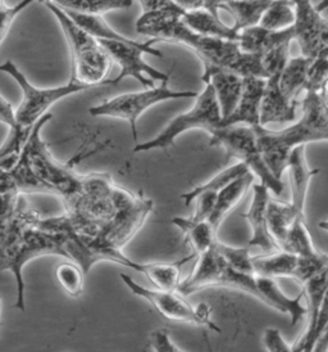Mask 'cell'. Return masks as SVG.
Here are the masks:
<instances>
[{
  "label": "cell",
  "instance_id": "obj_1",
  "mask_svg": "<svg viewBox=\"0 0 328 352\" xmlns=\"http://www.w3.org/2000/svg\"><path fill=\"white\" fill-rule=\"evenodd\" d=\"M53 118L47 113L34 127L25 149L40 180L48 186L50 195L59 197L75 229L93 236L97 228L116 212L115 183L109 174H78L57 161L41 139V129Z\"/></svg>",
  "mask_w": 328,
  "mask_h": 352
},
{
  "label": "cell",
  "instance_id": "obj_2",
  "mask_svg": "<svg viewBox=\"0 0 328 352\" xmlns=\"http://www.w3.org/2000/svg\"><path fill=\"white\" fill-rule=\"evenodd\" d=\"M304 93L303 116L299 122L283 130H268L261 125L253 127L261 156L277 179L285 173L294 148L328 140V107L323 93L313 90Z\"/></svg>",
  "mask_w": 328,
  "mask_h": 352
},
{
  "label": "cell",
  "instance_id": "obj_3",
  "mask_svg": "<svg viewBox=\"0 0 328 352\" xmlns=\"http://www.w3.org/2000/svg\"><path fill=\"white\" fill-rule=\"evenodd\" d=\"M185 12L162 10L143 13L136 22V31L158 41L165 40L189 47L203 62V76L214 69H226L231 72L242 54L237 41L204 36L195 32L181 19Z\"/></svg>",
  "mask_w": 328,
  "mask_h": 352
},
{
  "label": "cell",
  "instance_id": "obj_4",
  "mask_svg": "<svg viewBox=\"0 0 328 352\" xmlns=\"http://www.w3.org/2000/svg\"><path fill=\"white\" fill-rule=\"evenodd\" d=\"M0 71L14 78L23 93L21 106L14 111V122L10 127V134L0 147V166L8 168L17 161L34 127L48 113L49 108L60 99L67 98L72 94L91 89V87L81 84L75 78H71L69 82L63 87L36 88L12 60L4 62L0 66Z\"/></svg>",
  "mask_w": 328,
  "mask_h": 352
},
{
  "label": "cell",
  "instance_id": "obj_5",
  "mask_svg": "<svg viewBox=\"0 0 328 352\" xmlns=\"http://www.w3.org/2000/svg\"><path fill=\"white\" fill-rule=\"evenodd\" d=\"M45 6L59 21L73 59V75L81 84H86L91 88L106 85V78L112 59L106 50L102 47L99 40L91 36L87 31L78 26L67 13L54 3H45Z\"/></svg>",
  "mask_w": 328,
  "mask_h": 352
},
{
  "label": "cell",
  "instance_id": "obj_6",
  "mask_svg": "<svg viewBox=\"0 0 328 352\" xmlns=\"http://www.w3.org/2000/svg\"><path fill=\"white\" fill-rule=\"evenodd\" d=\"M113 197L115 215L99 226L93 236L86 235L89 242L100 250H122L144 226L154 208L152 199L134 195L122 186H115Z\"/></svg>",
  "mask_w": 328,
  "mask_h": 352
},
{
  "label": "cell",
  "instance_id": "obj_7",
  "mask_svg": "<svg viewBox=\"0 0 328 352\" xmlns=\"http://www.w3.org/2000/svg\"><path fill=\"white\" fill-rule=\"evenodd\" d=\"M221 125L222 116L214 89L211 84H205V89L202 94H198L196 102L189 112L176 116L154 139L145 143H137L134 148V152L139 153L153 149H167L174 146V140L181 134H184L185 131L202 129L212 134Z\"/></svg>",
  "mask_w": 328,
  "mask_h": 352
},
{
  "label": "cell",
  "instance_id": "obj_8",
  "mask_svg": "<svg viewBox=\"0 0 328 352\" xmlns=\"http://www.w3.org/2000/svg\"><path fill=\"white\" fill-rule=\"evenodd\" d=\"M156 41V39L149 40L145 43H139L132 39L126 41L99 40L112 62H116L121 67L119 75L113 80H106V85H117L127 78H135L145 89L154 88V81L168 82L169 75L152 67L143 59L145 53L159 58L163 57L161 50L153 48V44Z\"/></svg>",
  "mask_w": 328,
  "mask_h": 352
},
{
  "label": "cell",
  "instance_id": "obj_9",
  "mask_svg": "<svg viewBox=\"0 0 328 352\" xmlns=\"http://www.w3.org/2000/svg\"><path fill=\"white\" fill-rule=\"evenodd\" d=\"M209 144L224 148L229 157H235L249 167L253 174L259 176L261 184L267 186L276 196L282 193L283 183L273 175L270 167L267 166L253 127L248 125L220 127L213 131Z\"/></svg>",
  "mask_w": 328,
  "mask_h": 352
},
{
  "label": "cell",
  "instance_id": "obj_10",
  "mask_svg": "<svg viewBox=\"0 0 328 352\" xmlns=\"http://www.w3.org/2000/svg\"><path fill=\"white\" fill-rule=\"evenodd\" d=\"M168 82H162L161 87L146 88L143 91L127 93L115 98L108 99L106 102L90 108L89 112L94 118H112L125 120L132 131L135 143L137 140V120L146 109L155 104L172 100V99L196 98L198 93L195 91H176L167 87Z\"/></svg>",
  "mask_w": 328,
  "mask_h": 352
},
{
  "label": "cell",
  "instance_id": "obj_11",
  "mask_svg": "<svg viewBox=\"0 0 328 352\" xmlns=\"http://www.w3.org/2000/svg\"><path fill=\"white\" fill-rule=\"evenodd\" d=\"M121 279L128 287L132 294L143 297L152 303L165 319L180 323H191L196 325H205L214 332H221L211 318V310L207 303H200L196 307L191 306L185 300L184 294L178 291H163V289H149L136 283L135 280L127 274H121Z\"/></svg>",
  "mask_w": 328,
  "mask_h": 352
},
{
  "label": "cell",
  "instance_id": "obj_12",
  "mask_svg": "<svg viewBox=\"0 0 328 352\" xmlns=\"http://www.w3.org/2000/svg\"><path fill=\"white\" fill-rule=\"evenodd\" d=\"M295 22L294 40L298 41L301 56L308 58L328 57V21L313 7L310 0H294Z\"/></svg>",
  "mask_w": 328,
  "mask_h": 352
},
{
  "label": "cell",
  "instance_id": "obj_13",
  "mask_svg": "<svg viewBox=\"0 0 328 352\" xmlns=\"http://www.w3.org/2000/svg\"><path fill=\"white\" fill-rule=\"evenodd\" d=\"M7 192H17L20 195H50L48 186L36 175L25 148H22L20 156L12 166L8 168L0 166V193Z\"/></svg>",
  "mask_w": 328,
  "mask_h": 352
},
{
  "label": "cell",
  "instance_id": "obj_14",
  "mask_svg": "<svg viewBox=\"0 0 328 352\" xmlns=\"http://www.w3.org/2000/svg\"><path fill=\"white\" fill-rule=\"evenodd\" d=\"M270 189L264 184L253 186V201L244 219L248 220L251 228V239L248 245L261 247L266 254L279 251L280 247L273 241L267 224V205L270 201Z\"/></svg>",
  "mask_w": 328,
  "mask_h": 352
},
{
  "label": "cell",
  "instance_id": "obj_15",
  "mask_svg": "<svg viewBox=\"0 0 328 352\" xmlns=\"http://www.w3.org/2000/svg\"><path fill=\"white\" fill-rule=\"evenodd\" d=\"M267 78H244L242 97L231 115L222 121L223 126L245 124L255 127L261 125V103Z\"/></svg>",
  "mask_w": 328,
  "mask_h": 352
},
{
  "label": "cell",
  "instance_id": "obj_16",
  "mask_svg": "<svg viewBox=\"0 0 328 352\" xmlns=\"http://www.w3.org/2000/svg\"><path fill=\"white\" fill-rule=\"evenodd\" d=\"M226 260L214 248H209L204 254H199V261L194 269L193 274L178 284L177 291L185 297L209 287H220Z\"/></svg>",
  "mask_w": 328,
  "mask_h": 352
},
{
  "label": "cell",
  "instance_id": "obj_17",
  "mask_svg": "<svg viewBox=\"0 0 328 352\" xmlns=\"http://www.w3.org/2000/svg\"><path fill=\"white\" fill-rule=\"evenodd\" d=\"M279 78L280 75H274L266 80L261 103V126L291 122L296 118L298 100H291L283 96Z\"/></svg>",
  "mask_w": 328,
  "mask_h": 352
},
{
  "label": "cell",
  "instance_id": "obj_18",
  "mask_svg": "<svg viewBox=\"0 0 328 352\" xmlns=\"http://www.w3.org/2000/svg\"><path fill=\"white\" fill-rule=\"evenodd\" d=\"M303 285L304 297L307 298L308 327L305 333L298 340V342L292 346V351H312L320 305L328 288V266L318 274L312 276Z\"/></svg>",
  "mask_w": 328,
  "mask_h": 352
},
{
  "label": "cell",
  "instance_id": "obj_19",
  "mask_svg": "<svg viewBox=\"0 0 328 352\" xmlns=\"http://www.w3.org/2000/svg\"><path fill=\"white\" fill-rule=\"evenodd\" d=\"M286 170H289L291 190H292L291 204L298 210L299 214L305 215L304 210H305L309 184H310V180L320 173V170L319 168L312 170L308 166L307 157H305V146H299L291 151Z\"/></svg>",
  "mask_w": 328,
  "mask_h": 352
},
{
  "label": "cell",
  "instance_id": "obj_20",
  "mask_svg": "<svg viewBox=\"0 0 328 352\" xmlns=\"http://www.w3.org/2000/svg\"><path fill=\"white\" fill-rule=\"evenodd\" d=\"M202 80L205 84H211L214 89L223 121L231 115L239 103L244 78L226 69H214L211 74L202 76Z\"/></svg>",
  "mask_w": 328,
  "mask_h": 352
},
{
  "label": "cell",
  "instance_id": "obj_21",
  "mask_svg": "<svg viewBox=\"0 0 328 352\" xmlns=\"http://www.w3.org/2000/svg\"><path fill=\"white\" fill-rule=\"evenodd\" d=\"M255 280L258 289L263 296V303L279 310L281 313L289 314L292 319V327L296 325L300 319L308 313L307 306L301 303V300L304 298V292H301L296 298H289L286 294H282L279 284L276 283L273 278L255 275Z\"/></svg>",
  "mask_w": 328,
  "mask_h": 352
},
{
  "label": "cell",
  "instance_id": "obj_22",
  "mask_svg": "<svg viewBox=\"0 0 328 352\" xmlns=\"http://www.w3.org/2000/svg\"><path fill=\"white\" fill-rule=\"evenodd\" d=\"M253 180H254V175L251 171H249L245 175L239 176L237 179L232 180L230 184H227L218 192L212 214L207 220L215 232L222 224L226 216L229 215L232 210L239 205V202L248 193V190L250 189L251 184H253Z\"/></svg>",
  "mask_w": 328,
  "mask_h": 352
},
{
  "label": "cell",
  "instance_id": "obj_23",
  "mask_svg": "<svg viewBox=\"0 0 328 352\" xmlns=\"http://www.w3.org/2000/svg\"><path fill=\"white\" fill-rule=\"evenodd\" d=\"M292 40H294L292 26L281 31H272L257 25L253 28L242 30L237 44L242 52L264 54L270 48Z\"/></svg>",
  "mask_w": 328,
  "mask_h": 352
},
{
  "label": "cell",
  "instance_id": "obj_24",
  "mask_svg": "<svg viewBox=\"0 0 328 352\" xmlns=\"http://www.w3.org/2000/svg\"><path fill=\"white\" fill-rule=\"evenodd\" d=\"M181 19L190 29L204 36L233 40V41L239 40L240 32L233 29V26L230 28L224 25L220 19V16L213 14L209 10H186Z\"/></svg>",
  "mask_w": 328,
  "mask_h": 352
},
{
  "label": "cell",
  "instance_id": "obj_25",
  "mask_svg": "<svg viewBox=\"0 0 328 352\" xmlns=\"http://www.w3.org/2000/svg\"><path fill=\"white\" fill-rule=\"evenodd\" d=\"M299 257L288 251L279 250L264 256L251 258L254 275L267 278H294Z\"/></svg>",
  "mask_w": 328,
  "mask_h": 352
},
{
  "label": "cell",
  "instance_id": "obj_26",
  "mask_svg": "<svg viewBox=\"0 0 328 352\" xmlns=\"http://www.w3.org/2000/svg\"><path fill=\"white\" fill-rule=\"evenodd\" d=\"M298 217H305L298 212L292 204L270 199L267 205V224L273 241L279 247L285 242L290 229Z\"/></svg>",
  "mask_w": 328,
  "mask_h": 352
},
{
  "label": "cell",
  "instance_id": "obj_27",
  "mask_svg": "<svg viewBox=\"0 0 328 352\" xmlns=\"http://www.w3.org/2000/svg\"><path fill=\"white\" fill-rule=\"evenodd\" d=\"M273 0H227L221 10L231 13L235 25L233 29L239 32L244 29L259 25L263 13Z\"/></svg>",
  "mask_w": 328,
  "mask_h": 352
},
{
  "label": "cell",
  "instance_id": "obj_28",
  "mask_svg": "<svg viewBox=\"0 0 328 352\" xmlns=\"http://www.w3.org/2000/svg\"><path fill=\"white\" fill-rule=\"evenodd\" d=\"M312 58L299 56L290 58L279 78L281 91L286 98L296 100V97L305 90L309 65Z\"/></svg>",
  "mask_w": 328,
  "mask_h": 352
},
{
  "label": "cell",
  "instance_id": "obj_29",
  "mask_svg": "<svg viewBox=\"0 0 328 352\" xmlns=\"http://www.w3.org/2000/svg\"><path fill=\"white\" fill-rule=\"evenodd\" d=\"M172 224L177 226L186 238V242L193 247L195 254H202L212 248L217 239V232L207 221H191L189 217H174Z\"/></svg>",
  "mask_w": 328,
  "mask_h": 352
},
{
  "label": "cell",
  "instance_id": "obj_30",
  "mask_svg": "<svg viewBox=\"0 0 328 352\" xmlns=\"http://www.w3.org/2000/svg\"><path fill=\"white\" fill-rule=\"evenodd\" d=\"M196 254L186 256L183 260L176 263H154V264H144L143 274L146 275L150 282L154 284L156 289L163 291H177L180 284L181 266L191 261Z\"/></svg>",
  "mask_w": 328,
  "mask_h": 352
},
{
  "label": "cell",
  "instance_id": "obj_31",
  "mask_svg": "<svg viewBox=\"0 0 328 352\" xmlns=\"http://www.w3.org/2000/svg\"><path fill=\"white\" fill-rule=\"evenodd\" d=\"M39 3H54L59 8L80 14H100L117 10H127L134 0H38Z\"/></svg>",
  "mask_w": 328,
  "mask_h": 352
},
{
  "label": "cell",
  "instance_id": "obj_32",
  "mask_svg": "<svg viewBox=\"0 0 328 352\" xmlns=\"http://www.w3.org/2000/svg\"><path fill=\"white\" fill-rule=\"evenodd\" d=\"M280 250L296 254L299 257H309L318 254V250L313 245L305 217H298L295 220L285 242L281 245Z\"/></svg>",
  "mask_w": 328,
  "mask_h": 352
},
{
  "label": "cell",
  "instance_id": "obj_33",
  "mask_svg": "<svg viewBox=\"0 0 328 352\" xmlns=\"http://www.w3.org/2000/svg\"><path fill=\"white\" fill-rule=\"evenodd\" d=\"M295 22V4L292 0H273L263 13L259 26L272 31L291 28Z\"/></svg>",
  "mask_w": 328,
  "mask_h": 352
},
{
  "label": "cell",
  "instance_id": "obj_34",
  "mask_svg": "<svg viewBox=\"0 0 328 352\" xmlns=\"http://www.w3.org/2000/svg\"><path fill=\"white\" fill-rule=\"evenodd\" d=\"M249 171H250L249 167L244 165L242 162H239V164H236L233 166L223 170L220 174H217L211 182L205 183L203 186H196V188H194L193 190L185 193V195L181 196V199L184 201L185 206H190L195 201V198L199 196V195L207 193V192H209V193H218L224 186L230 184L232 180L237 179L239 176L245 175Z\"/></svg>",
  "mask_w": 328,
  "mask_h": 352
},
{
  "label": "cell",
  "instance_id": "obj_35",
  "mask_svg": "<svg viewBox=\"0 0 328 352\" xmlns=\"http://www.w3.org/2000/svg\"><path fill=\"white\" fill-rule=\"evenodd\" d=\"M220 287L235 288V289H239L242 292H246V294L257 297L259 301L263 302V296H261V291L258 289L255 275L235 270L229 264L226 265V267H224Z\"/></svg>",
  "mask_w": 328,
  "mask_h": 352
},
{
  "label": "cell",
  "instance_id": "obj_36",
  "mask_svg": "<svg viewBox=\"0 0 328 352\" xmlns=\"http://www.w3.org/2000/svg\"><path fill=\"white\" fill-rule=\"evenodd\" d=\"M212 247L222 256L226 263L230 265L232 269L239 270L242 273L254 274L253 263H251L253 256L249 254L248 248H236V247L223 245L218 239L214 241Z\"/></svg>",
  "mask_w": 328,
  "mask_h": 352
},
{
  "label": "cell",
  "instance_id": "obj_37",
  "mask_svg": "<svg viewBox=\"0 0 328 352\" xmlns=\"http://www.w3.org/2000/svg\"><path fill=\"white\" fill-rule=\"evenodd\" d=\"M56 275L62 288L71 297H78L84 291V272L75 263L58 265Z\"/></svg>",
  "mask_w": 328,
  "mask_h": 352
},
{
  "label": "cell",
  "instance_id": "obj_38",
  "mask_svg": "<svg viewBox=\"0 0 328 352\" xmlns=\"http://www.w3.org/2000/svg\"><path fill=\"white\" fill-rule=\"evenodd\" d=\"M290 44L291 41L282 43L261 54V65L267 74V78L280 75L283 67L286 66L290 59Z\"/></svg>",
  "mask_w": 328,
  "mask_h": 352
},
{
  "label": "cell",
  "instance_id": "obj_39",
  "mask_svg": "<svg viewBox=\"0 0 328 352\" xmlns=\"http://www.w3.org/2000/svg\"><path fill=\"white\" fill-rule=\"evenodd\" d=\"M299 257V256H298ZM328 266V254L318 252L309 257H299L294 279L301 284L305 283L312 276L318 274Z\"/></svg>",
  "mask_w": 328,
  "mask_h": 352
},
{
  "label": "cell",
  "instance_id": "obj_40",
  "mask_svg": "<svg viewBox=\"0 0 328 352\" xmlns=\"http://www.w3.org/2000/svg\"><path fill=\"white\" fill-rule=\"evenodd\" d=\"M328 81V57L322 56L312 59L309 65L308 76H307V85L305 90H313L323 93L325 85ZM304 90V91H305Z\"/></svg>",
  "mask_w": 328,
  "mask_h": 352
},
{
  "label": "cell",
  "instance_id": "obj_41",
  "mask_svg": "<svg viewBox=\"0 0 328 352\" xmlns=\"http://www.w3.org/2000/svg\"><path fill=\"white\" fill-rule=\"evenodd\" d=\"M34 0H21L13 7H8L4 4L3 0H0V43L5 38L12 22L20 14L21 12L26 10Z\"/></svg>",
  "mask_w": 328,
  "mask_h": 352
},
{
  "label": "cell",
  "instance_id": "obj_42",
  "mask_svg": "<svg viewBox=\"0 0 328 352\" xmlns=\"http://www.w3.org/2000/svg\"><path fill=\"white\" fill-rule=\"evenodd\" d=\"M218 193H202L195 198L196 201V210L193 216H190L189 219L191 221H204L208 220V217L212 214L213 208L215 205Z\"/></svg>",
  "mask_w": 328,
  "mask_h": 352
},
{
  "label": "cell",
  "instance_id": "obj_43",
  "mask_svg": "<svg viewBox=\"0 0 328 352\" xmlns=\"http://www.w3.org/2000/svg\"><path fill=\"white\" fill-rule=\"evenodd\" d=\"M263 341L267 351L292 352V346H290L282 337L280 331L276 328H268L263 333Z\"/></svg>",
  "mask_w": 328,
  "mask_h": 352
},
{
  "label": "cell",
  "instance_id": "obj_44",
  "mask_svg": "<svg viewBox=\"0 0 328 352\" xmlns=\"http://www.w3.org/2000/svg\"><path fill=\"white\" fill-rule=\"evenodd\" d=\"M150 346L155 352H180L178 349L169 337V332L167 329H156L150 334Z\"/></svg>",
  "mask_w": 328,
  "mask_h": 352
},
{
  "label": "cell",
  "instance_id": "obj_45",
  "mask_svg": "<svg viewBox=\"0 0 328 352\" xmlns=\"http://www.w3.org/2000/svg\"><path fill=\"white\" fill-rule=\"evenodd\" d=\"M185 10H207L213 14L220 16L218 10L227 0H174Z\"/></svg>",
  "mask_w": 328,
  "mask_h": 352
},
{
  "label": "cell",
  "instance_id": "obj_46",
  "mask_svg": "<svg viewBox=\"0 0 328 352\" xmlns=\"http://www.w3.org/2000/svg\"><path fill=\"white\" fill-rule=\"evenodd\" d=\"M143 13H153L162 10H174V12H185L174 0H139Z\"/></svg>",
  "mask_w": 328,
  "mask_h": 352
},
{
  "label": "cell",
  "instance_id": "obj_47",
  "mask_svg": "<svg viewBox=\"0 0 328 352\" xmlns=\"http://www.w3.org/2000/svg\"><path fill=\"white\" fill-rule=\"evenodd\" d=\"M328 324V288L323 297V301L320 305V310H319L318 319H317V325H316V332H314V338H313V344L316 338L318 337L319 333L325 329V327ZM313 349V347H312Z\"/></svg>",
  "mask_w": 328,
  "mask_h": 352
},
{
  "label": "cell",
  "instance_id": "obj_48",
  "mask_svg": "<svg viewBox=\"0 0 328 352\" xmlns=\"http://www.w3.org/2000/svg\"><path fill=\"white\" fill-rule=\"evenodd\" d=\"M0 122L12 126L14 122V109L12 107L10 102L0 94Z\"/></svg>",
  "mask_w": 328,
  "mask_h": 352
},
{
  "label": "cell",
  "instance_id": "obj_49",
  "mask_svg": "<svg viewBox=\"0 0 328 352\" xmlns=\"http://www.w3.org/2000/svg\"><path fill=\"white\" fill-rule=\"evenodd\" d=\"M312 351L327 352L328 351V324L325 329L319 333L318 337L316 338Z\"/></svg>",
  "mask_w": 328,
  "mask_h": 352
},
{
  "label": "cell",
  "instance_id": "obj_50",
  "mask_svg": "<svg viewBox=\"0 0 328 352\" xmlns=\"http://www.w3.org/2000/svg\"><path fill=\"white\" fill-rule=\"evenodd\" d=\"M316 10H318L319 13H323L325 10H328V0H320L318 6H316Z\"/></svg>",
  "mask_w": 328,
  "mask_h": 352
},
{
  "label": "cell",
  "instance_id": "obj_51",
  "mask_svg": "<svg viewBox=\"0 0 328 352\" xmlns=\"http://www.w3.org/2000/svg\"><path fill=\"white\" fill-rule=\"evenodd\" d=\"M319 228H320V229H323L325 232H328V220L320 221V223H319Z\"/></svg>",
  "mask_w": 328,
  "mask_h": 352
},
{
  "label": "cell",
  "instance_id": "obj_52",
  "mask_svg": "<svg viewBox=\"0 0 328 352\" xmlns=\"http://www.w3.org/2000/svg\"><path fill=\"white\" fill-rule=\"evenodd\" d=\"M323 97L326 99V102L328 103V81L327 84L325 85V89H323Z\"/></svg>",
  "mask_w": 328,
  "mask_h": 352
},
{
  "label": "cell",
  "instance_id": "obj_53",
  "mask_svg": "<svg viewBox=\"0 0 328 352\" xmlns=\"http://www.w3.org/2000/svg\"><path fill=\"white\" fill-rule=\"evenodd\" d=\"M326 103H327V102H326ZM327 107H328V103H327Z\"/></svg>",
  "mask_w": 328,
  "mask_h": 352
},
{
  "label": "cell",
  "instance_id": "obj_54",
  "mask_svg": "<svg viewBox=\"0 0 328 352\" xmlns=\"http://www.w3.org/2000/svg\"><path fill=\"white\" fill-rule=\"evenodd\" d=\"M292 1H294V0H292Z\"/></svg>",
  "mask_w": 328,
  "mask_h": 352
}]
</instances>
